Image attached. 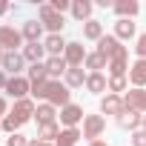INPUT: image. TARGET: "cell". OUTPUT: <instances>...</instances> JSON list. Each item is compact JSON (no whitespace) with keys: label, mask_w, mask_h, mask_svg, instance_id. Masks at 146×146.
<instances>
[{"label":"cell","mask_w":146,"mask_h":146,"mask_svg":"<svg viewBox=\"0 0 146 146\" xmlns=\"http://www.w3.org/2000/svg\"><path fill=\"white\" fill-rule=\"evenodd\" d=\"M3 57H6V52H3V46H0V66H3Z\"/></svg>","instance_id":"60d3db41"},{"label":"cell","mask_w":146,"mask_h":146,"mask_svg":"<svg viewBox=\"0 0 146 146\" xmlns=\"http://www.w3.org/2000/svg\"><path fill=\"white\" fill-rule=\"evenodd\" d=\"M86 72H83V66H78V69H69L66 72V86L69 89H80V86H86Z\"/></svg>","instance_id":"d4e9b609"},{"label":"cell","mask_w":146,"mask_h":146,"mask_svg":"<svg viewBox=\"0 0 146 146\" xmlns=\"http://www.w3.org/2000/svg\"><path fill=\"white\" fill-rule=\"evenodd\" d=\"M46 72H49V80H60V75L69 72L66 57H49V60H46Z\"/></svg>","instance_id":"ac0fdd59"},{"label":"cell","mask_w":146,"mask_h":146,"mask_svg":"<svg viewBox=\"0 0 146 146\" xmlns=\"http://www.w3.org/2000/svg\"><path fill=\"white\" fill-rule=\"evenodd\" d=\"M83 66H86V69H92V72H100L103 66H109V60H106L100 52H89V54H86V60H83Z\"/></svg>","instance_id":"f1b7e54d"},{"label":"cell","mask_w":146,"mask_h":146,"mask_svg":"<svg viewBox=\"0 0 146 146\" xmlns=\"http://www.w3.org/2000/svg\"><path fill=\"white\" fill-rule=\"evenodd\" d=\"M6 12H9V6L3 3V0H0V15H6Z\"/></svg>","instance_id":"ab89813d"},{"label":"cell","mask_w":146,"mask_h":146,"mask_svg":"<svg viewBox=\"0 0 146 146\" xmlns=\"http://www.w3.org/2000/svg\"><path fill=\"white\" fill-rule=\"evenodd\" d=\"M120 49H123V46H120V40H117L115 35H103V37L98 40V52H100L106 60H112V57H115Z\"/></svg>","instance_id":"7c38bea8"},{"label":"cell","mask_w":146,"mask_h":146,"mask_svg":"<svg viewBox=\"0 0 146 146\" xmlns=\"http://www.w3.org/2000/svg\"><path fill=\"white\" fill-rule=\"evenodd\" d=\"M23 63H26L23 52H6V57H3V69L12 72V78H17V72H23Z\"/></svg>","instance_id":"2e32d148"},{"label":"cell","mask_w":146,"mask_h":146,"mask_svg":"<svg viewBox=\"0 0 146 146\" xmlns=\"http://www.w3.org/2000/svg\"><path fill=\"white\" fill-rule=\"evenodd\" d=\"M37 15H40L43 29H49L52 35H60V32H63V15H57V12L52 9V3H40V6H37Z\"/></svg>","instance_id":"7a4b0ae2"},{"label":"cell","mask_w":146,"mask_h":146,"mask_svg":"<svg viewBox=\"0 0 146 146\" xmlns=\"http://www.w3.org/2000/svg\"><path fill=\"white\" fill-rule=\"evenodd\" d=\"M43 46H46V54H49V57H63V52H66L69 43L63 40V35H49Z\"/></svg>","instance_id":"e0dca14e"},{"label":"cell","mask_w":146,"mask_h":146,"mask_svg":"<svg viewBox=\"0 0 146 146\" xmlns=\"http://www.w3.org/2000/svg\"><path fill=\"white\" fill-rule=\"evenodd\" d=\"M115 37L117 40H132L135 37V23L132 20H117L115 23Z\"/></svg>","instance_id":"4316f807"},{"label":"cell","mask_w":146,"mask_h":146,"mask_svg":"<svg viewBox=\"0 0 146 146\" xmlns=\"http://www.w3.org/2000/svg\"><path fill=\"white\" fill-rule=\"evenodd\" d=\"M126 78H109V92L112 95H120V92H126Z\"/></svg>","instance_id":"4dcf8cb0"},{"label":"cell","mask_w":146,"mask_h":146,"mask_svg":"<svg viewBox=\"0 0 146 146\" xmlns=\"http://www.w3.org/2000/svg\"><path fill=\"white\" fill-rule=\"evenodd\" d=\"M123 103H126V109L146 112V92H143V89H132V92L123 95Z\"/></svg>","instance_id":"5bb4252c"},{"label":"cell","mask_w":146,"mask_h":146,"mask_svg":"<svg viewBox=\"0 0 146 146\" xmlns=\"http://www.w3.org/2000/svg\"><path fill=\"white\" fill-rule=\"evenodd\" d=\"M132 146H146V132H143V129H137V132L132 135Z\"/></svg>","instance_id":"e575fe53"},{"label":"cell","mask_w":146,"mask_h":146,"mask_svg":"<svg viewBox=\"0 0 146 146\" xmlns=\"http://www.w3.org/2000/svg\"><path fill=\"white\" fill-rule=\"evenodd\" d=\"M29 146H54V143H43V140H37V137H32V140H29Z\"/></svg>","instance_id":"8d00e7d4"},{"label":"cell","mask_w":146,"mask_h":146,"mask_svg":"<svg viewBox=\"0 0 146 146\" xmlns=\"http://www.w3.org/2000/svg\"><path fill=\"white\" fill-rule=\"evenodd\" d=\"M135 54H137V60H146V32L137 37V43H135Z\"/></svg>","instance_id":"d6a6232c"},{"label":"cell","mask_w":146,"mask_h":146,"mask_svg":"<svg viewBox=\"0 0 146 146\" xmlns=\"http://www.w3.org/2000/svg\"><path fill=\"white\" fill-rule=\"evenodd\" d=\"M57 135H60L57 123H46V126H40V129H37V140H43V143H54V140H57Z\"/></svg>","instance_id":"f546056e"},{"label":"cell","mask_w":146,"mask_h":146,"mask_svg":"<svg viewBox=\"0 0 146 146\" xmlns=\"http://www.w3.org/2000/svg\"><path fill=\"white\" fill-rule=\"evenodd\" d=\"M40 35H43V23H37V20L23 23V40L26 43H40Z\"/></svg>","instance_id":"603a6c76"},{"label":"cell","mask_w":146,"mask_h":146,"mask_svg":"<svg viewBox=\"0 0 146 146\" xmlns=\"http://www.w3.org/2000/svg\"><path fill=\"white\" fill-rule=\"evenodd\" d=\"M92 3H89V0H72V17H75V20H92Z\"/></svg>","instance_id":"d6986e66"},{"label":"cell","mask_w":146,"mask_h":146,"mask_svg":"<svg viewBox=\"0 0 146 146\" xmlns=\"http://www.w3.org/2000/svg\"><path fill=\"white\" fill-rule=\"evenodd\" d=\"M89 146H109V143H106V140H92Z\"/></svg>","instance_id":"f35d334b"},{"label":"cell","mask_w":146,"mask_h":146,"mask_svg":"<svg viewBox=\"0 0 146 146\" xmlns=\"http://www.w3.org/2000/svg\"><path fill=\"white\" fill-rule=\"evenodd\" d=\"M126 109V103H123V95H112V92H106V98H100V112L103 115H120Z\"/></svg>","instance_id":"30bf717a"},{"label":"cell","mask_w":146,"mask_h":146,"mask_svg":"<svg viewBox=\"0 0 146 146\" xmlns=\"http://www.w3.org/2000/svg\"><path fill=\"white\" fill-rule=\"evenodd\" d=\"M80 137H83V132H80V129H60V135H57L54 146H75Z\"/></svg>","instance_id":"484cf974"},{"label":"cell","mask_w":146,"mask_h":146,"mask_svg":"<svg viewBox=\"0 0 146 146\" xmlns=\"http://www.w3.org/2000/svg\"><path fill=\"white\" fill-rule=\"evenodd\" d=\"M129 80L135 89H143L146 86V60H135L129 66Z\"/></svg>","instance_id":"9a60e30c"},{"label":"cell","mask_w":146,"mask_h":146,"mask_svg":"<svg viewBox=\"0 0 146 146\" xmlns=\"http://www.w3.org/2000/svg\"><path fill=\"white\" fill-rule=\"evenodd\" d=\"M9 115V103H6V98H0V120H3Z\"/></svg>","instance_id":"d590c367"},{"label":"cell","mask_w":146,"mask_h":146,"mask_svg":"<svg viewBox=\"0 0 146 146\" xmlns=\"http://www.w3.org/2000/svg\"><path fill=\"white\" fill-rule=\"evenodd\" d=\"M23 57H26L29 63H43L46 46H43V43H26V46H23Z\"/></svg>","instance_id":"cb8c5ba5"},{"label":"cell","mask_w":146,"mask_h":146,"mask_svg":"<svg viewBox=\"0 0 146 146\" xmlns=\"http://www.w3.org/2000/svg\"><path fill=\"white\" fill-rule=\"evenodd\" d=\"M52 9H54L57 15H63L66 9H72V3H69V0H52Z\"/></svg>","instance_id":"836d02e7"},{"label":"cell","mask_w":146,"mask_h":146,"mask_svg":"<svg viewBox=\"0 0 146 146\" xmlns=\"http://www.w3.org/2000/svg\"><path fill=\"white\" fill-rule=\"evenodd\" d=\"M0 46L9 49V52H15L17 46H23V32H17L12 26H0Z\"/></svg>","instance_id":"9c48e42d"},{"label":"cell","mask_w":146,"mask_h":146,"mask_svg":"<svg viewBox=\"0 0 146 146\" xmlns=\"http://www.w3.org/2000/svg\"><path fill=\"white\" fill-rule=\"evenodd\" d=\"M83 37H86V40H100V37H103V23H100V20L83 23Z\"/></svg>","instance_id":"83f0119b"},{"label":"cell","mask_w":146,"mask_h":146,"mask_svg":"<svg viewBox=\"0 0 146 146\" xmlns=\"http://www.w3.org/2000/svg\"><path fill=\"white\" fill-rule=\"evenodd\" d=\"M6 146H29V137H26V135H20V132H15V135H9Z\"/></svg>","instance_id":"1f68e13d"},{"label":"cell","mask_w":146,"mask_h":146,"mask_svg":"<svg viewBox=\"0 0 146 146\" xmlns=\"http://www.w3.org/2000/svg\"><path fill=\"white\" fill-rule=\"evenodd\" d=\"M86 49H83V43H69L66 46V52H63V57H66V63H69V69H78V66H83V60H86Z\"/></svg>","instance_id":"ba28073f"},{"label":"cell","mask_w":146,"mask_h":146,"mask_svg":"<svg viewBox=\"0 0 146 146\" xmlns=\"http://www.w3.org/2000/svg\"><path fill=\"white\" fill-rule=\"evenodd\" d=\"M126 72H129V49L123 46V49L109 60V75H112V78H126Z\"/></svg>","instance_id":"8992f818"},{"label":"cell","mask_w":146,"mask_h":146,"mask_svg":"<svg viewBox=\"0 0 146 146\" xmlns=\"http://www.w3.org/2000/svg\"><path fill=\"white\" fill-rule=\"evenodd\" d=\"M115 120H117V126H120V129H132V132H137V126H140L143 115H140V112H135V109H123Z\"/></svg>","instance_id":"4fadbf2b"},{"label":"cell","mask_w":146,"mask_h":146,"mask_svg":"<svg viewBox=\"0 0 146 146\" xmlns=\"http://www.w3.org/2000/svg\"><path fill=\"white\" fill-rule=\"evenodd\" d=\"M83 117H86V115H83V106H78V103H69V106L60 109V123H63L66 129H78V123H80Z\"/></svg>","instance_id":"277c9868"},{"label":"cell","mask_w":146,"mask_h":146,"mask_svg":"<svg viewBox=\"0 0 146 146\" xmlns=\"http://www.w3.org/2000/svg\"><path fill=\"white\" fill-rule=\"evenodd\" d=\"M35 109H37V106H35V100H29V98H26V100H15V109H12L9 115L23 126V123H29V120L35 117Z\"/></svg>","instance_id":"5b68a950"},{"label":"cell","mask_w":146,"mask_h":146,"mask_svg":"<svg viewBox=\"0 0 146 146\" xmlns=\"http://www.w3.org/2000/svg\"><path fill=\"white\" fill-rule=\"evenodd\" d=\"M86 89H89L92 95H100V92H109V83H106V78L100 75V72H89V78H86Z\"/></svg>","instance_id":"7402d4cb"},{"label":"cell","mask_w":146,"mask_h":146,"mask_svg":"<svg viewBox=\"0 0 146 146\" xmlns=\"http://www.w3.org/2000/svg\"><path fill=\"white\" fill-rule=\"evenodd\" d=\"M115 15H117V20H132L137 12H140V3L137 0H115Z\"/></svg>","instance_id":"8fae6325"},{"label":"cell","mask_w":146,"mask_h":146,"mask_svg":"<svg viewBox=\"0 0 146 146\" xmlns=\"http://www.w3.org/2000/svg\"><path fill=\"white\" fill-rule=\"evenodd\" d=\"M32 95H35L37 100H43V103H52L54 109H57V106L63 109V106L72 103V92H69V86L60 83V80H46L43 86H35Z\"/></svg>","instance_id":"6da1fadb"},{"label":"cell","mask_w":146,"mask_h":146,"mask_svg":"<svg viewBox=\"0 0 146 146\" xmlns=\"http://www.w3.org/2000/svg\"><path fill=\"white\" fill-rule=\"evenodd\" d=\"M54 117H57V109H54L52 103H37V109H35V120H37L40 126L54 123Z\"/></svg>","instance_id":"ffe728a7"},{"label":"cell","mask_w":146,"mask_h":146,"mask_svg":"<svg viewBox=\"0 0 146 146\" xmlns=\"http://www.w3.org/2000/svg\"><path fill=\"white\" fill-rule=\"evenodd\" d=\"M46 80H49L46 63H32V66H29V83H32V89H35V86H43Z\"/></svg>","instance_id":"44dd1931"},{"label":"cell","mask_w":146,"mask_h":146,"mask_svg":"<svg viewBox=\"0 0 146 146\" xmlns=\"http://www.w3.org/2000/svg\"><path fill=\"white\" fill-rule=\"evenodd\" d=\"M103 129H106L103 115H86V117H83V137H86L89 143L98 140V137L103 135Z\"/></svg>","instance_id":"3957f363"},{"label":"cell","mask_w":146,"mask_h":146,"mask_svg":"<svg viewBox=\"0 0 146 146\" xmlns=\"http://www.w3.org/2000/svg\"><path fill=\"white\" fill-rule=\"evenodd\" d=\"M6 92L15 98V100H26V95L32 92V83H29V78H9V83H6Z\"/></svg>","instance_id":"52a82bcc"},{"label":"cell","mask_w":146,"mask_h":146,"mask_svg":"<svg viewBox=\"0 0 146 146\" xmlns=\"http://www.w3.org/2000/svg\"><path fill=\"white\" fill-rule=\"evenodd\" d=\"M140 126H143V132H146V115H143V120H140Z\"/></svg>","instance_id":"b9f144b4"},{"label":"cell","mask_w":146,"mask_h":146,"mask_svg":"<svg viewBox=\"0 0 146 146\" xmlns=\"http://www.w3.org/2000/svg\"><path fill=\"white\" fill-rule=\"evenodd\" d=\"M6 83H9V78H6V72L0 69V89H6Z\"/></svg>","instance_id":"74e56055"}]
</instances>
